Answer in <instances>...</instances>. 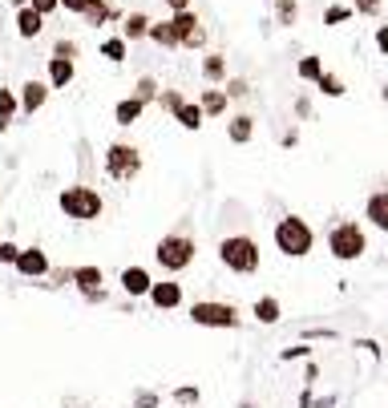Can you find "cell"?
<instances>
[{
    "instance_id": "2",
    "label": "cell",
    "mask_w": 388,
    "mask_h": 408,
    "mask_svg": "<svg viewBox=\"0 0 388 408\" xmlns=\"http://www.w3.org/2000/svg\"><path fill=\"white\" fill-rule=\"evenodd\" d=\"M327 251H332V259H340V263L364 259V251H368V231H364L360 223L344 219V223H336L327 231Z\"/></svg>"
},
{
    "instance_id": "11",
    "label": "cell",
    "mask_w": 388,
    "mask_h": 408,
    "mask_svg": "<svg viewBox=\"0 0 388 408\" xmlns=\"http://www.w3.org/2000/svg\"><path fill=\"white\" fill-rule=\"evenodd\" d=\"M226 137H231L235 146H247L251 137H255V117H251V113H235V117L226 122Z\"/></svg>"
},
{
    "instance_id": "13",
    "label": "cell",
    "mask_w": 388,
    "mask_h": 408,
    "mask_svg": "<svg viewBox=\"0 0 388 408\" xmlns=\"http://www.w3.org/2000/svg\"><path fill=\"white\" fill-rule=\"evenodd\" d=\"M142 110H146V101H142L138 93H134V98H122L117 105H113V122H117V125H134L142 117Z\"/></svg>"
},
{
    "instance_id": "17",
    "label": "cell",
    "mask_w": 388,
    "mask_h": 408,
    "mask_svg": "<svg viewBox=\"0 0 388 408\" xmlns=\"http://www.w3.org/2000/svg\"><path fill=\"white\" fill-rule=\"evenodd\" d=\"M122 287L130 291V295H146L154 283H150V275L142 271V267H125V271H122Z\"/></svg>"
},
{
    "instance_id": "31",
    "label": "cell",
    "mask_w": 388,
    "mask_h": 408,
    "mask_svg": "<svg viewBox=\"0 0 388 408\" xmlns=\"http://www.w3.org/2000/svg\"><path fill=\"white\" fill-rule=\"evenodd\" d=\"M101 57H105V61H125V37H110L105 41V45H101Z\"/></svg>"
},
{
    "instance_id": "39",
    "label": "cell",
    "mask_w": 388,
    "mask_h": 408,
    "mask_svg": "<svg viewBox=\"0 0 388 408\" xmlns=\"http://www.w3.org/2000/svg\"><path fill=\"white\" fill-rule=\"evenodd\" d=\"M376 49H380V53H384V57H388V25H380V28H376Z\"/></svg>"
},
{
    "instance_id": "29",
    "label": "cell",
    "mask_w": 388,
    "mask_h": 408,
    "mask_svg": "<svg viewBox=\"0 0 388 408\" xmlns=\"http://www.w3.org/2000/svg\"><path fill=\"white\" fill-rule=\"evenodd\" d=\"M295 73H300V81H320V73H324V61L320 57H300V65H295Z\"/></svg>"
},
{
    "instance_id": "18",
    "label": "cell",
    "mask_w": 388,
    "mask_h": 408,
    "mask_svg": "<svg viewBox=\"0 0 388 408\" xmlns=\"http://www.w3.org/2000/svg\"><path fill=\"white\" fill-rule=\"evenodd\" d=\"M202 117H206V113H202V105H194V101H182L174 110V122L182 125V130H202Z\"/></svg>"
},
{
    "instance_id": "7",
    "label": "cell",
    "mask_w": 388,
    "mask_h": 408,
    "mask_svg": "<svg viewBox=\"0 0 388 408\" xmlns=\"http://www.w3.org/2000/svg\"><path fill=\"white\" fill-rule=\"evenodd\" d=\"M190 320L202 323V328H235L238 311L231 308V303H194V308H190Z\"/></svg>"
},
{
    "instance_id": "40",
    "label": "cell",
    "mask_w": 388,
    "mask_h": 408,
    "mask_svg": "<svg viewBox=\"0 0 388 408\" xmlns=\"http://www.w3.org/2000/svg\"><path fill=\"white\" fill-rule=\"evenodd\" d=\"M85 4H89V0H61V9H65V13H77V16L85 13Z\"/></svg>"
},
{
    "instance_id": "45",
    "label": "cell",
    "mask_w": 388,
    "mask_h": 408,
    "mask_svg": "<svg viewBox=\"0 0 388 408\" xmlns=\"http://www.w3.org/2000/svg\"><path fill=\"white\" fill-rule=\"evenodd\" d=\"M243 408H255V404H243Z\"/></svg>"
},
{
    "instance_id": "3",
    "label": "cell",
    "mask_w": 388,
    "mask_h": 408,
    "mask_svg": "<svg viewBox=\"0 0 388 408\" xmlns=\"http://www.w3.org/2000/svg\"><path fill=\"white\" fill-rule=\"evenodd\" d=\"M219 259H223L226 271L255 275L259 271V243L251 235H226L223 243H219Z\"/></svg>"
},
{
    "instance_id": "37",
    "label": "cell",
    "mask_w": 388,
    "mask_h": 408,
    "mask_svg": "<svg viewBox=\"0 0 388 408\" xmlns=\"http://www.w3.org/2000/svg\"><path fill=\"white\" fill-rule=\"evenodd\" d=\"M182 101H187V98H182V93H174V89H166V93H162V105H166L170 113H174L178 105H182Z\"/></svg>"
},
{
    "instance_id": "1",
    "label": "cell",
    "mask_w": 388,
    "mask_h": 408,
    "mask_svg": "<svg viewBox=\"0 0 388 408\" xmlns=\"http://www.w3.org/2000/svg\"><path fill=\"white\" fill-rule=\"evenodd\" d=\"M276 247L279 255H288V259H303V255H312L315 247V231L308 219H300V214H283L276 223Z\"/></svg>"
},
{
    "instance_id": "6",
    "label": "cell",
    "mask_w": 388,
    "mask_h": 408,
    "mask_svg": "<svg viewBox=\"0 0 388 408\" xmlns=\"http://www.w3.org/2000/svg\"><path fill=\"white\" fill-rule=\"evenodd\" d=\"M154 259L162 263L166 271H182V267H190V263H194V239L166 235L162 243H158V251H154Z\"/></svg>"
},
{
    "instance_id": "27",
    "label": "cell",
    "mask_w": 388,
    "mask_h": 408,
    "mask_svg": "<svg viewBox=\"0 0 388 408\" xmlns=\"http://www.w3.org/2000/svg\"><path fill=\"white\" fill-rule=\"evenodd\" d=\"M255 315H259V323H276L283 315V308H279V299L263 295V299H255Z\"/></svg>"
},
{
    "instance_id": "4",
    "label": "cell",
    "mask_w": 388,
    "mask_h": 408,
    "mask_svg": "<svg viewBox=\"0 0 388 408\" xmlns=\"http://www.w3.org/2000/svg\"><path fill=\"white\" fill-rule=\"evenodd\" d=\"M61 211L69 214V219H77V223H93V219H101L105 202H101V194L93 186H65L61 190Z\"/></svg>"
},
{
    "instance_id": "20",
    "label": "cell",
    "mask_w": 388,
    "mask_h": 408,
    "mask_svg": "<svg viewBox=\"0 0 388 408\" xmlns=\"http://www.w3.org/2000/svg\"><path fill=\"white\" fill-rule=\"evenodd\" d=\"M226 101H231V98H226V89H206L199 105H202V113H206V117H223V113H226Z\"/></svg>"
},
{
    "instance_id": "36",
    "label": "cell",
    "mask_w": 388,
    "mask_h": 408,
    "mask_svg": "<svg viewBox=\"0 0 388 408\" xmlns=\"http://www.w3.org/2000/svg\"><path fill=\"white\" fill-rule=\"evenodd\" d=\"M28 4H33L41 16H49V13H57V9H61V0H28Z\"/></svg>"
},
{
    "instance_id": "12",
    "label": "cell",
    "mask_w": 388,
    "mask_h": 408,
    "mask_svg": "<svg viewBox=\"0 0 388 408\" xmlns=\"http://www.w3.org/2000/svg\"><path fill=\"white\" fill-rule=\"evenodd\" d=\"M13 267H16L21 275H45V271H49V259H45V251L28 247V251H21V255H16Z\"/></svg>"
},
{
    "instance_id": "23",
    "label": "cell",
    "mask_w": 388,
    "mask_h": 408,
    "mask_svg": "<svg viewBox=\"0 0 388 408\" xmlns=\"http://www.w3.org/2000/svg\"><path fill=\"white\" fill-rule=\"evenodd\" d=\"M352 16H356V13H352V4H344V0H332V4L324 9V25H327V28H340V25H348Z\"/></svg>"
},
{
    "instance_id": "35",
    "label": "cell",
    "mask_w": 388,
    "mask_h": 408,
    "mask_svg": "<svg viewBox=\"0 0 388 408\" xmlns=\"http://www.w3.org/2000/svg\"><path fill=\"white\" fill-rule=\"evenodd\" d=\"M53 57H69V61H73L77 45H73V41H57V45H53Z\"/></svg>"
},
{
    "instance_id": "41",
    "label": "cell",
    "mask_w": 388,
    "mask_h": 408,
    "mask_svg": "<svg viewBox=\"0 0 388 408\" xmlns=\"http://www.w3.org/2000/svg\"><path fill=\"white\" fill-rule=\"evenodd\" d=\"M166 4H170L174 13H187V9H194V0H166Z\"/></svg>"
},
{
    "instance_id": "24",
    "label": "cell",
    "mask_w": 388,
    "mask_h": 408,
    "mask_svg": "<svg viewBox=\"0 0 388 408\" xmlns=\"http://www.w3.org/2000/svg\"><path fill=\"white\" fill-rule=\"evenodd\" d=\"M16 110H21V98H16L13 89L0 85V130H9V122H13Z\"/></svg>"
},
{
    "instance_id": "28",
    "label": "cell",
    "mask_w": 388,
    "mask_h": 408,
    "mask_svg": "<svg viewBox=\"0 0 388 408\" xmlns=\"http://www.w3.org/2000/svg\"><path fill=\"white\" fill-rule=\"evenodd\" d=\"M295 16H300V0H276V25L291 28Z\"/></svg>"
},
{
    "instance_id": "8",
    "label": "cell",
    "mask_w": 388,
    "mask_h": 408,
    "mask_svg": "<svg viewBox=\"0 0 388 408\" xmlns=\"http://www.w3.org/2000/svg\"><path fill=\"white\" fill-rule=\"evenodd\" d=\"M170 25H174L178 45H182V49H202V45H206V28L199 25L194 9H187V13H174V16H170Z\"/></svg>"
},
{
    "instance_id": "19",
    "label": "cell",
    "mask_w": 388,
    "mask_h": 408,
    "mask_svg": "<svg viewBox=\"0 0 388 408\" xmlns=\"http://www.w3.org/2000/svg\"><path fill=\"white\" fill-rule=\"evenodd\" d=\"M150 299L158 303V308H178V303H182V287L178 283H154Z\"/></svg>"
},
{
    "instance_id": "14",
    "label": "cell",
    "mask_w": 388,
    "mask_h": 408,
    "mask_svg": "<svg viewBox=\"0 0 388 408\" xmlns=\"http://www.w3.org/2000/svg\"><path fill=\"white\" fill-rule=\"evenodd\" d=\"M41 28H45V16H41L37 9H33V4H25V9L16 13V33H21L25 41H33V37L41 33Z\"/></svg>"
},
{
    "instance_id": "9",
    "label": "cell",
    "mask_w": 388,
    "mask_h": 408,
    "mask_svg": "<svg viewBox=\"0 0 388 408\" xmlns=\"http://www.w3.org/2000/svg\"><path fill=\"white\" fill-rule=\"evenodd\" d=\"M364 219L372 231H384L388 235V190H372L368 202H364Z\"/></svg>"
},
{
    "instance_id": "10",
    "label": "cell",
    "mask_w": 388,
    "mask_h": 408,
    "mask_svg": "<svg viewBox=\"0 0 388 408\" xmlns=\"http://www.w3.org/2000/svg\"><path fill=\"white\" fill-rule=\"evenodd\" d=\"M49 81H37V77H28L25 85H21V110L25 113H37L41 105H45V98H49Z\"/></svg>"
},
{
    "instance_id": "33",
    "label": "cell",
    "mask_w": 388,
    "mask_h": 408,
    "mask_svg": "<svg viewBox=\"0 0 388 408\" xmlns=\"http://www.w3.org/2000/svg\"><path fill=\"white\" fill-rule=\"evenodd\" d=\"M134 93H138L142 101H154V98H158V81H154V77H142V81H138V89H134Z\"/></svg>"
},
{
    "instance_id": "5",
    "label": "cell",
    "mask_w": 388,
    "mask_h": 408,
    "mask_svg": "<svg viewBox=\"0 0 388 408\" xmlns=\"http://www.w3.org/2000/svg\"><path fill=\"white\" fill-rule=\"evenodd\" d=\"M142 170V154L138 146H130V142H113L105 150V174H110L113 182H130V178H138Z\"/></svg>"
},
{
    "instance_id": "16",
    "label": "cell",
    "mask_w": 388,
    "mask_h": 408,
    "mask_svg": "<svg viewBox=\"0 0 388 408\" xmlns=\"http://www.w3.org/2000/svg\"><path fill=\"white\" fill-rule=\"evenodd\" d=\"M69 279H73L85 295H101V271L98 267H77V271H69Z\"/></svg>"
},
{
    "instance_id": "25",
    "label": "cell",
    "mask_w": 388,
    "mask_h": 408,
    "mask_svg": "<svg viewBox=\"0 0 388 408\" xmlns=\"http://www.w3.org/2000/svg\"><path fill=\"white\" fill-rule=\"evenodd\" d=\"M202 77L211 81V85H219L226 77V61H223V53H206V61H202Z\"/></svg>"
},
{
    "instance_id": "43",
    "label": "cell",
    "mask_w": 388,
    "mask_h": 408,
    "mask_svg": "<svg viewBox=\"0 0 388 408\" xmlns=\"http://www.w3.org/2000/svg\"><path fill=\"white\" fill-rule=\"evenodd\" d=\"M13 4H21V9H25V4H28V0H13Z\"/></svg>"
},
{
    "instance_id": "42",
    "label": "cell",
    "mask_w": 388,
    "mask_h": 408,
    "mask_svg": "<svg viewBox=\"0 0 388 408\" xmlns=\"http://www.w3.org/2000/svg\"><path fill=\"white\" fill-rule=\"evenodd\" d=\"M295 113H300V117H308V113H312V101L300 98V101H295Z\"/></svg>"
},
{
    "instance_id": "30",
    "label": "cell",
    "mask_w": 388,
    "mask_h": 408,
    "mask_svg": "<svg viewBox=\"0 0 388 408\" xmlns=\"http://www.w3.org/2000/svg\"><path fill=\"white\" fill-rule=\"evenodd\" d=\"M81 16H85V25H101V21H110V4L105 0H89Z\"/></svg>"
},
{
    "instance_id": "21",
    "label": "cell",
    "mask_w": 388,
    "mask_h": 408,
    "mask_svg": "<svg viewBox=\"0 0 388 408\" xmlns=\"http://www.w3.org/2000/svg\"><path fill=\"white\" fill-rule=\"evenodd\" d=\"M146 37H150L154 45H162V49H178V33H174L170 21H158V25L150 21V33H146Z\"/></svg>"
},
{
    "instance_id": "38",
    "label": "cell",
    "mask_w": 388,
    "mask_h": 408,
    "mask_svg": "<svg viewBox=\"0 0 388 408\" xmlns=\"http://www.w3.org/2000/svg\"><path fill=\"white\" fill-rule=\"evenodd\" d=\"M16 255H21L16 243H0V263H16Z\"/></svg>"
},
{
    "instance_id": "22",
    "label": "cell",
    "mask_w": 388,
    "mask_h": 408,
    "mask_svg": "<svg viewBox=\"0 0 388 408\" xmlns=\"http://www.w3.org/2000/svg\"><path fill=\"white\" fill-rule=\"evenodd\" d=\"M146 33H150V16H146V13H130V16H125V25H122L125 41H142Z\"/></svg>"
},
{
    "instance_id": "44",
    "label": "cell",
    "mask_w": 388,
    "mask_h": 408,
    "mask_svg": "<svg viewBox=\"0 0 388 408\" xmlns=\"http://www.w3.org/2000/svg\"><path fill=\"white\" fill-rule=\"evenodd\" d=\"M380 98H384V101H388V89H384V93H380Z\"/></svg>"
},
{
    "instance_id": "15",
    "label": "cell",
    "mask_w": 388,
    "mask_h": 408,
    "mask_svg": "<svg viewBox=\"0 0 388 408\" xmlns=\"http://www.w3.org/2000/svg\"><path fill=\"white\" fill-rule=\"evenodd\" d=\"M73 61L69 57H49V85L53 89H65V85H73Z\"/></svg>"
},
{
    "instance_id": "34",
    "label": "cell",
    "mask_w": 388,
    "mask_h": 408,
    "mask_svg": "<svg viewBox=\"0 0 388 408\" xmlns=\"http://www.w3.org/2000/svg\"><path fill=\"white\" fill-rule=\"evenodd\" d=\"M247 93H251V85L243 77H231V81H226V98H247Z\"/></svg>"
},
{
    "instance_id": "32",
    "label": "cell",
    "mask_w": 388,
    "mask_h": 408,
    "mask_svg": "<svg viewBox=\"0 0 388 408\" xmlns=\"http://www.w3.org/2000/svg\"><path fill=\"white\" fill-rule=\"evenodd\" d=\"M384 0H352V13L356 16H380Z\"/></svg>"
},
{
    "instance_id": "26",
    "label": "cell",
    "mask_w": 388,
    "mask_h": 408,
    "mask_svg": "<svg viewBox=\"0 0 388 408\" xmlns=\"http://www.w3.org/2000/svg\"><path fill=\"white\" fill-rule=\"evenodd\" d=\"M315 89H320V93H324V98H344V93H348V85H344V77H336V73H320V81H315Z\"/></svg>"
}]
</instances>
